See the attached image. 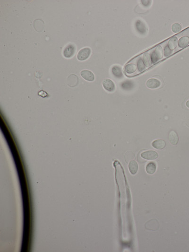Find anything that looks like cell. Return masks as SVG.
<instances>
[{
    "mask_svg": "<svg viewBox=\"0 0 189 252\" xmlns=\"http://www.w3.org/2000/svg\"><path fill=\"white\" fill-rule=\"evenodd\" d=\"M178 46L180 48H184L189 44V36H184L180 38L178 41Z\"/></svg>",
    "mask_w": 189,
    "mask_h": 252,
    "instance_id": "obj_15",
    "label": "cell"
},
{
    "mask_svg": "<svg viewBox=\"0 0 189 252\" xmlns=\"http://www.w3.org/2000/svg\"><path fill=\"white\" fill-rule=\"evenodd\" d=\"M147 87L151 89H156L160 87L161 82L159 80L155 78H151L148 80L146 82Z\"/></svg>",
    "mask_w": 189,
    "mask_h": 252,
    "instance_id": "obj_7",
    "label": "cell"
},
{
    "mask_svg": "<svg viewBox=\"0 0 189 252\" xmlns=\"http://www.w3.org/2000/svg\"><path fill=\"white\" fill-rule=\"evenodd\" d=\"M166 142L163 140H156L152 143V146L157 150H162L166 147Z\"/></svg>",
    "mask_w": 189,
    "mask_h": 252,
    "instance_id": "obj_11",
    "label": "cell"
},
{
    "mask_svg": "<svg viewBox=\"0 0 189 252\" xmlns=\"http://www.w3.org/2000/svg\"><path fill=\"white\" fill-rule=\"evenodd\" d=\"M112 72L113 74L116 78H122V76H123L121 68L119 67V66H116V65L112 67Z\"/></svg>",
    "mask_w": 189,
    "mask_h": 252,
    "instance_id": "obj_13",
    "label": "cell"
},
{
    "mask_svg": "<svg viewBox=\"0 0 189 252\" xmlns=\"http://www.w3.org/2000/svg\"><path fill=\"white\" fill-rule=\"evenodd\" d=\"M91 49L89 47H84L81 49L77 54V57L79 61H85L91 55Z\"/></svg>",
    "mask_w": 189,
    "mask_h": 252,
    "instance_id": "obj_2",
    "label": "cell"
},
{
    "mask_svg": "<svg viewBox=\"0 0 189 252\" xmlns=\"http://www.w3.org/2000/svg\"><path fill=\"white\" fill-rule=\"evenodd\" d=\"M128 168L131 174L133 175L136 174L138 170V165L137 162L134 160L130 161L129 163Z\"/></svg>",
    "mask_w": 189,
    "mask_h": 252,
    "instance_id": "obj_9",
    "label": "cell"
},
{
    "mask_svg": "<svg viewBox=\"0 0 189 252\" xmlns=\"http://www.w3.org/2000/svg\"><path fill=\"white\" fill-rule=\"evenodd\" d=\"M143 62L145 65L146 67H149L151 66L152 64V60H151V55L149 53H146L143 55Z\"/></svg>",
    "mask_w": 189,
    "mask_h": 252,
    "instance_id": "obj_14",
    "label": "cell"
},
{
    "mask_svg": "<svg viewBox=\"0 0 189 252\" xmlns=\"http://www.w3.org/2000/svg\"><path fill=\"white\" fill-rule=\"evenodd\" d=\"M182 27L181 25L179 23H174L172 26V30L174 33H178L181 31Z\"/></svg>",
    "mask_w": 189,
    "mask_h": 252,
    "instance_id": "obj_19",
    "label": "cell"
},
{
    "mask_svg": "<svg viewBox=\"0 0 189 252\" xmlns=\"http://www.w3.org/2000/svg\"><path fill=\"white\" fill-rule=\"evenodd\" d=\"M135 156L134 153L132 151H128L126 153L125 156V159L126 162H129V161L135 160Z\"/></svg>",
    "mask_w": 189,
    "mask_h": 252,
    "instance_id": "obj_17",
    "label": "cell"
},
{
    "mask_svg": "<svg viewBox=\"0 0 189 252\" xmlns=\"http://www.w3.org/2000/svg\"><path fill=\"white\" fill-rule=\"evenodd\" d=\"M103 87L108 92L114 91L115 88V85L113 81L109 79H105L102 82Z\"/></svg>",
    "mask_w": 189,
    "mask_h": 252,
    "instance_id": "obj_5",
    "label": "cell"
},
{
    "mask_svg": "<svg viewBox=\"0 0 189 252\" xmlns=\"http://www.w3.org/2000/svg\"><path fill=\"white\" fill-rule=\"evenodd\" d=\"M171 51L172 50L169 48L168 46H166L164 48V54H165V57H168L169 55H170L172 52Z\"/></svg>",
    "mask_w": 189,
    "mask_h": 252,
    "instance_id": "obj_20",
    "label": "cell"
},
{
    "mask_svg": "<svg viewBox=\"0 0 189 252\" xmlns=\"http://www.w3.org/2000/svg\"><path fill=\"white\" fill-rule=\"evenodd\" d=\"M178 43V39L177 36L171 37L168 42V47L171 50H174L176 48Z\"/></svg>",
    "mask_w": 189,
    "mask_h": 252,
    "instance_id": "obj_16",
    "label": "cell"
},
{
    "mask_svg": "<svg viewBox=\"0 0 189 252\" xmlns=\"http://www.w3.org/2000/svg\"><path fill=\"white\" fill-rule=\"evenodd\" d=\"M142 158L148 161L156 160L158 157V153L154 150H148L143 152L141 154Z\"/></svg>",
    "mask_w": 189,
    "mask_h": 252,
    "instance_id": "obj_4",
    "label": "cell"
},
{
    "mask_svg": "<svg viewBox=\"0 0 189 252\" xmlns=\"http://www.w3.org/2000/svg\"><path fill=\"white\" fill-rule=\"evenodd\" d=\"M76 48L74 45L70 44L67 45L63 51V55L66 58L72 57L75 53Z\"/></svg>",
    "mask_w": 189,
    "mask_h": 252,
    "instance_id": "obj_3",
    "label": "cell"
},
{
    "mask_svg": "<svg viewBox=\"0 0 189 252\" xmlns=\"http://www.w3.org/2000/svg\"><path fill=\"white\" fill-rule=\"evenodd\" d=\"M186 105L187 106V108H188L189 109V100H188V101L186 102Z\"/></svg>",
    "mask_w": 189,
    "mask_h": 252,
    "instance_id": "obj_21",
    "label": "cell"
},
{
    "mask_svg": "<svg viewBox=\"0 0 189 252\" xmlns=\"http://www.w3.org/2000/svg\"><path fill=\"white\" fill-rule=\"evenodd\" d=\"M169 143L173 145H176L179 142V137L177 133L174 131H170L168 135Z\"/></svg>",
    "mask_w": 189,
    "mask_h": 252,
    "instance_id": "obj_8",
    "label": "cell"
},
{
    "mask_svg": "<svg viewBox=\"0 0 189 252\" xmlns=\"http://www.w3.org/2000/svg\"><path fill=\"white\" fill-rule=\"evenodd\" d=\"M137 68L140 72H142L145 69V65L141 58H139L137 62Z\"/></svg>",
    "mask_w": 189,
    "mask_h": 252,
    "instance_id": "obj_18",
    "label": "cell"
},
{
    "mask_svg": "<svg viewBox=\"0 0 189 252\" xmlns=\"http://www.w3.org/2000/svg\"><path fill=\"white\" fill-rule=\"evenodd\" d=\"M163 51L161 46H157L151 54V60L153 64L156 63L163 57Z\"/></svg>",
    "mask_w": 189,
    "mask_h": 252,
    "instance_id": "obj_1",
    "label": "cell"
},
{
    "mask_svg": "<svg viewBox=\"0 0 189 252\" xmlns=\"http://www.w3.org/2000/svg\"><path fill=\"white\" fill-rule=\"evenodd\" d=\"M81 76L88 81H93L94 80V75L92 71L88 70H84L81 71Z\"/></svg>",
    "mask_w": 189,
    "mask_h": 252,
    "instance_id": "obj_6",
    "label": "cell"
},
{
    "mask_svg": "<svg viewBox=\"0 0 189 252\" xmlns=\"http://www.w3.org/2000/svg\"><path fill=\"white\" fill-rule=\"evenodd\" d=\"M124 71L127 74H134L137 71V66L133 63L127 64L124 67Z\"/></svg>",
    "mask_w": 189,
    "mask_h": 252,
    "instance_id": "obj_10",
    "label": "cell"
},
{
    "mask_svg": "<svg viewBox=\"0 0 189 252\" xmlns=\"http://www.w3.org/2000/svg\"><path fill=\"white\" fill-rule=\"evenodd\" d=\"M156 170V165L153 162L148 163L146 167V171L147 173L152 174L155 173Z\"/></svg>",
    "mask_w": 189,
    "mask_h": 252,
    "instance_id": "obj_12",
    "label": "cell"
}]
</instances>
